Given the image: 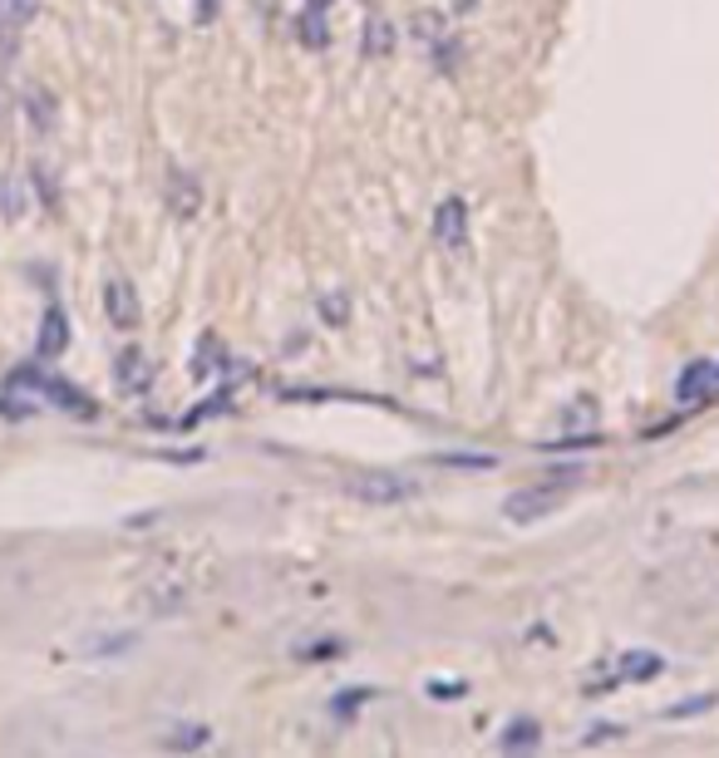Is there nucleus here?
Here are the masks:
<instances>
[{"mask_svg": "<svg viewBox=\"0 0 719 758\" xmlns=\"http://www.w3.org/2000/svg\"><path fill=\"white\" fill-rule=\"evenodd\" d=\"M433 242L443 252H463L468 246V202L463 197H443L439 212H433Z\"/></svg>", "mask_w": 719, "mask_h": 758, "instance_id": "obj_3", "label": "nucleus"}, {"mask_svg": "<svg viewBox=\"0 0 719 758\" xmlns=\"http://www.w3.org/2000/svg\"><path fill=\"white\" fill-rule=\"evenodd\" d=\"M65 345H69V320H65V311H59V305H49L45 320H39L35 354H39V360H55V354H65Z\"/></svg>", "mask_w": 719, "mask_h": 758, "instance_id": "obj_7", "label": "nucleus"}, {"mask_svg": "<svg viewBox=\"0 0 719 758\" xmlns=\"http://www.w3.org/2000/svg\"><path fill=\"white\" fill-rule=\"evenodd\" d=\"M167 744L173 748H197V744H207V728H183V734H173Z\"/></svg>", "mask_w": 719, "mask_h": 758, "instance_id": "obj_16", "label": "nucleus"}, {"mask_svg": "<svg viewBox=\"0 0 719 758\" xmlns=\"http://www.w3.org/2000/svg\"><path fill=\"white\" fill-rule=\"evenodd\" d=\"M660 669H665V660L650 655V650H626V655H621V679H650V675H660Z\"/></svg>", "mask_w": 719, "mask_h": 758, "instance_id": "obj_12", "label": "nucleus"}, {"mask_svg": "<svg viewBox=\"0 0 719 758\" xmlns=\"http://www.w3.org/2000/svg\"><path fill=\"white\" fill-rule=\"evenodd\" d=\"M360 45H364V55H370V59H384L394 49V25L384 15H370V20H364Z\"/></svg>", "mask_w": 719, "mask_h": 758, "instance_id": "obj_10", "label": "nucleus"}, {"mask_svg": "<svg viewBox=\"0 0 719 758\" xmlns=\"http://www.w3.org/2000/svg\"><path fill=\"white\" fill-rule=\"evenodd\" d=\"M537 744H542V728L532 724V719H512V724L502 728V738H498L502 754H518V748H537Z\"/></svg>", "mask_w": 719, "mask_h": 758, "instance_id": "obj_11", "label": "nucleus"}, {"mask_svg": "<svg viewBox=\"0 0 719 758\" xmlns=\"http://www.w3.org/2000/svg\"><path fill=\"white\" fill-rule=\"evenodd\" d=\"M705 709H715V695H699V699H685V704H670L665 719H685V714H705Z\"/></svg>", "mask_w": 719, "mask_h": 758, "instance_id": "obj_14", "label": "nucleus"}, {"mask_svg": "<svg viewBox=\"0 0 719 758\" xmlns=\"http://www.w3.org/2000/svg\"><path fill=\"white\" fill-rule=\"evenodd\" d=\"M305 5H330V0H305Z\"/></svg>", "mask_w": 719, "mask_h": 758, "instance_id": "obj_17", "label": "nucleus"}, {"mask_svg": "<svg viewBox=\"0 0 719 758\" xmlns=\"http://www.w3.org/2000/svg\"><path fill=\"white\" fill-rule=\"evenodd\" d=\"M561 498H567V478H547L542 488L512 492V498L502 502V512H508V522H537V517H547V512H557Z\"/></svg>", "mask_w": 719, "mask_h": 758, "instance_id": "obj_2", "label": "nucleus"}, {"mask_svg": "<svg viewBox=\"0 0 719 758\" xmlns=\"http://www.w3.org/2000/svg\"><path fill=\"white\" fill-rule=\"evenodd\" d=\"M295 35H301L305 49H325L330 45V25H325V5H305L301 20H295Z\"/></svg>", "mask_w": 719, "mask_h": 758, "instance_id": "obj_9", "label": "nucleus"}, {"mask_svg": "<svg viewBox=\"0 0 719 758\" xmlns=\"http://www.w3.org/2000/svg\"><path fill=\"white\" fill-rule=\"evenodd\" d=\"M148 374H153V370H148V360H143L138 350H124V354H118V384H124V389H143Z\"/></svg>", "mask_w": 719, "mask_h": 758, "instance_id": "obj_13", "label": "nucleus"}, {"mask_svg": "<svg viewBox=\"0 0 719 758\" xmlns=\"http://www.w3.org/2000/svg\"><path fill=\"white\" fill-rule=\"evenodd\" d=\"M104 311H108V325H114V330H134L138 325V291L134 285L124 281V276H114V281L104 285Z\"/></svg>", "mask_w": 719, "mask_h": 758, "instance_id": "obj_5", "label": "nucleus"}, {"mask_svg": "<svg viewBox=\"0 0 719 758\" xmlns=\"http://www.w3.org/2000/svg\"><path fill=\"white\" fill-rule=\"evenodd\" d=\"M10 384H20V389H30L39 404H55V409H69V413H94V399H89L84 389H74L69 380H55V374H45V370H20Z\"/></svg>", "mask_w": 719, "mask_h": 758, "instance_id": "obj_1", "label": "nucleus"}, {"mask_svg": "<svg viewBox=\"0 0 719 758\" xmlns=\"http://www.w3.org/2000/svg\"><path fill=\"white\" fill-rule=\"evenodd\" d=\"M167 202H173V212H177V217H193V212H197V202H202L197 183L183 173V167H173V173H167Z\"/></svg>", "mask_w": 719, "mask_h": 758, "instance_id": "obj_8", "label": "nucleus"}, {"mask_svg": "<svg viewBox=\"0 0 719 758\" xmlns=\"http://www.w3.org/2000/svg\"><path fill=\"white\" fill-rule=\"evenodd\" d=\"M709 394H719V364L715 360H695L685 374H680L675 399L680 404H699V399H709Z\"/></svg>", "mask_w": 719, "mask_h": 758, "instance_id": "obj_6", "label": "nucleus"}, {"mask_svg": "<svg viewBox=\"0 0 719 758\" xmlns=\"http://www.w3.org/2000/svg\"><path fill=\"white\" fill-rule=\"evenodd\" d=\"M350 488V498H360V502H399V498H409V482L399 478V473H360V478H350L345 482Z\"/></svg>", "mask_w": 719, "mask_h": 758, "instance_id": "obj_4", "label": "nucleus"}, {"mask_svg": "<svg viewBox=\"0 0 719 758\" xmlns=\"http://www.w3.org/2000/svg\"><path fill=\"white\" fill-rule=\"evenodd\" d=\"M0 15L5 20H30L35 15V0H0Z\"/></svg>", "mask_w": 719, "mask_h": 758, "instance_id": "obj_15", "label": "nucleus"}]
</instances>
